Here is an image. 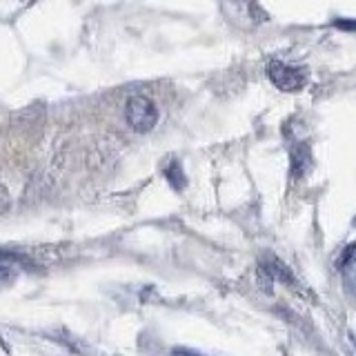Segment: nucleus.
I'll list each match as a JSON object with an SVG mask.
<instances>
[{
    "instance_id": "nucleus-1",
    "label": "nucleus",
    "mask_w": 356,
    "mask_h": 356,
    "mask_svg": "<svg viewBox=\"0 0 356 356\" xmlns=\"http://www.w3.org/2000/svg\"><path fill=\"white\" fill-rule=\"evenodd\" d=\"M125 120L138 134L152 131L156 127V122H159V107H156V103L149 96L134 94L125 103Z\"/></svg>"
},
{
    "instance_id": "nucleus-2",
    "label": "nucleus",
    "mask_w": 356,
    "mask_h": 356,
    "mask_svg": "<svg viewBox=\"0 0 356 356\" xmlns=\"http://www.w3.org/2000/svg\"><path fill=\"white\" fill-rule=\"evenodd\" d=\"M267 76H270V81L278 89H283V92H298V89H303L307 83V72L303 67H294L281 60H272L267 65Z\"/></svg>"
},
{
    "instance_id": "nucleus-3",
    "label": "nucleus",
    "mask_w": 356,
    "mask_h": 356,
    "mask_svg": "<svg viewBox=\"0 0 356 356\" xmlns=\"http://www.w3.org/2000/svg\"><path fill=\"white\" fill-rule=\"evenodd\" d=\"M263 270L272 278H278V281H283V283H294L292 272H289L287 265L283 261H278L276 256H267V261L263 263Z\"/></svg>"
},
{
    "instance_id": "nucleus-4",
    "label": "nucleus",
    "mask_w": 356,
    "mask_h": 356,
    "mask_svg": "<svg viewBox=\"0 0 356 356\" xmlns=\"http://www.w3.org/2000/svg\"><path fill=\"white\" fill-rule=\"evenodd\" d=\"M343 281H345V292L350 296H356V261L343 267Z\"/></svg>"
},
{
    "instance_id": "nucleus-5",
    "label": "nucleus",
    "mask_w": 356,
    "mask_h": 356,
    "mask_svg": "<svg viewBox=\"0 0 356 356\" xmlns=\"http://www.w3.org/2000/svg\"><path fill=\"white\" fill-rule=\"evenodd\" d=\"M303 152H307V147H298L292 152V159H294V174L300 176V174H305V165L309 161V154L303 156Z\"/></svg>"
},
{
    "instance_id": "nucleus-6",
    "label": "nucleus",
    "mask_w": 356,
    "mask_h": 356,
    "mask_svg": "<svg viewBox=\"0 0 356 356\" xmlns=\"http://www.w3.org/2000/svg\"><path fill=\"white\" fill-rule=\"evenodd\" d=\"M167 178H170V183H172L176 189H183V187H185V174H183L181 165H178V163H172L170 172H167Z\"/></svg>"
},
{
    "instance_id": "nucleus-7",
    "label": "nucleus",
    "mask_w": 356,
    "mask_h": 356,
    "mask_svg": "<svg viewBox=\"0 0 356 356\" xmlns=\"http://www.w3.org/2000/svg\"><path fill=\"white\" fill-rule=\"evenodd\" d=\"M11 205V200H9V192L5 189V185H0V211H7Z\"/></svg>"
},
{
    "instance_id": "nucleus-8",
    "label": "nucleus",
    "mask_w": 356,
    "mask_h": 356,
    "mask_svg": "<svg viewBox=\"0 0 356 356\" xmlns=\"http://www.w3.org/2000/svg\"><path fill=\"white\" fill-rule=\"evenodd\" d=\"M334 25H337V27H343V29H356V22H354V20H337Z\"/></svg>"
},
{
    "instance_id": "nucleus-9",
    "label": "nucleus",
    "mask_w": 356,
    "mask_h": 356,
    "mask_svg": "<svg viewBox=\"0 0 356 356\" xmlns=\"http://www.w3.org/2000/svg\"><path fill=\"white\" fill-rule=\"evenodd\" d=\"M187 356H198V354H187Z\"/></svg>"
}]
</instances>
